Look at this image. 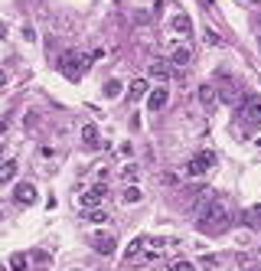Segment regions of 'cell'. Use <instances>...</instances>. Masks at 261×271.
<instances>
[{"label":"cell","mask_w":261,"mask_h":271,"mask_svg":"<svg viewBox=\"0 0 261 271\" xmlns=\"http://www.w3.org/2000/svg\"><path fill=\"white\" fill-rule=\"evenodd\" d=\"M199 229L209 232V236L226 232V229H229V212H226V206H219V203H203V209H199Z\"/></svg>","instance_id":"6da1fadb"},{"label":"cell","mask_w":261,"mask_h":271,"mask_svg":"<svg viewBox=\"0 0 261 271\" xmlns=\"http://www.w3.org/2000/svg\"><path fill=\"white\" fill-rule=\"evenodd\" d=\"M92 59H85V56H78L75 49H69V52H62V59H59V69H62V75L69 79V82H78L82 79V69L88 66Z\"/></svg>","instance_id":"7a4b0ae2"},{"label":"cell","mask_w":261,"mask_h":271,"mask_svg":"<svg viewBox=\"0 0 261 271\" xmlns=\"http://www.w3.org/2000/svg\"><path fill=\"white\" fill-rule=\"evenodd\" d=\"M215 164V153L212 150H203V153H196V157L186 164V177H203L206 170H209Z\"/></svg>","instance_id":"3957f363"},{"label":"cell","mask_w":261,"mask_h":271,"mask_svg":"<svg viewBox=\"0 0 261 271\" xmlns=\"http://www.w3.org/2000/svg\"><path fill=\"white\" fill-rule=\"evenodd\" d=\"M242 121H248V124L261 121V98H245V105H242Z\"/></svg>","instance_id":"277c9868"},{"label":"cell","mask_w":261,"mask_h":271,"mask_svg":"<svg viewBox=\"0 0 261 271\" xmlns=\"http://www.w3.org/2000/svg\"><path fill=\"white\" fill-rule=\"evenodd\" d=\"M13 203L33 206V203H36V186H33V183H16V189H13Z\"/></svg>","instance_id":"5b68a950"},{"label":"cell","mask_w":261,"mask_h":271,"mask_svg":"<svg viewBox=\"0 0 261 271\" xmlns=\"http://www.w3.org/2000/svg\"><path fill=\"white\" fill-rule=\"evenodd\" d=\"M167 98H170V95H167V88H164V85L154 88V92L147 95V111H154V114H157V111H164V108H167Z\"/></svg>","instance_id":"8992f818"},{"label":"cell","mask_w":261,"mask_h":271,"mask_svg":"<svg viewBox=\"0 0 261 271\" xmlns=\"http://www.w3.org/2000/svg\"><path fill=\"white\" fill-rule=\"evenodd\" d=\"M92 245H95L98 255H111V251L118 248V242H114V236H102V232H98V236H92Z\"/></svg>","instance_id":"52a82bcc"},{"label":"cell","mask_w":261,"mask_h":271,"mask_svg":"<svg viewBox=\"0 0 261 271\" xmlns=\"http://www.w3.org/2000/svg\"><path fill=\"white\" fill-rule=\"evenodd\" d=\"M105 196H108V189H105L102 183H98V186H92V189H88V193H82V200H78V203H82L85 209H92V206H98V203L105 200Z\"/></svg>","instance_id":"ba28073f"},{"label":"cell","mask_w":261,"mask_h":271,"mask_svg":"<svg viewBox=\"0 0 261 271\" xmlns=\"http://www.w3.org/2000/svg\"><path fill=\"white\" fill-rule=\"evenodd\" d=\"M82 144H85L88 150H95L98 144H102V134H98L95 124H85V128H82Z\"/></svg>","instance_id":"9c48e42d"},{"label":"cell","mask_w":261,"mask_h":271,"mask_svg":"<svg viewBox=\"0 0 261 271\" xmlns=\"http://www.w3.org/2000/svg\"><path fill=\"white\" fill-rule=\"evenodd\" d=\"M245 225L255 229V232H261V206H248L245 209Z\"/></svg>","instance_id":"30bf717a"},{"label":"cell","mask_w":261,"mask_h":271,"mask_svg":"<svg viewBox=\"0 0 261 271\" xmlns=\"http://www.w3.org/2000/svg\"><path fill=\"white\" fill-rule=\"evenodd\" d=\"M190 59H193L190 46H173V52H170V62H173V66H186Z\"/></svg>","instance_id":"8fae6325"},{"label":"cell","mask_w":261,"mask_h":271,"mask_svg":"<svg viewBox=\"0 0 261 271\" xmlns=\"http://www.w3.org/2000/svg\"><path fill=\"white\" fill-rule=\"evenodd\" d=\"M173 30L183 33V36H190V33H193V20H190L186 13H176V16H173Z\"/></svg>","instance_id":"7c38bea8"},{"label":"cell","mask_w":261,"mask_h":271,"mask_svg":"<svg viewBox=\"0 0 261 271\" xmlns=\"http://www.w3.org/2000/svg\"><path fill=\"white\" fill-rule=\"evenodd\" d=\"M16 160H4V164H0V183H10V180L16 177Z\"/></svg>","instance_id":"4fadbf2b"},{"label":"cell","mask_w":261,"mask_h":271,"mask_svg":"<svg viewBox=\"0 0 261 271\" xmlns=\"http://www.w3.org/2000/svg\"><path fill=\"white\" fill-rule=\"evenodd\" d=\"M144 245H147V239H144V236H137V239H134L131 245H128V251H124V258H128V261H134V258H137L140 251H144Z\"/></svg>","instance_id":"5bb4252c"},{"label":"cell","mask_w":261,"mask_h":271,"mask_svg":"<svg viewBox=\"0 0 261 271\" xmlns=\"http://www.w3.org/2000/svg\"><path fill=\"white\" fill-rule=\"evenodd\" d=\"M82 219H85V222H108V212H105V209H98V206H92V209H85V212H82Z\"/></svg>","instance_id":"9a60e30c"},{"label":"cell","mask_w":261,"mask_h":271,"mask_svg":"<svg viewBox=\"0 0 261 271\" xmlns=\"http://www.w3.org/2000/svg\"><path fill=\"white\" fill-rule=\"evenodd\" d=\"M150 75L164 82V79H170V66H167V62H150Z\"/></svg>","instance_id":"2e32d148"},{"label":"cell","mask_w":261,"mask_h":271,"mask_svg":"<svg viewBox=\"0 0 261 271\" xmlns=\"http://www.w3.org/2000/svg\"><path fill=\"white\" fill-rule=\"evenodd\" d=\"M124 92V85L118 82V79H108V82H105V98H118Z\"/></svg>","instance_id":"e0dca14e"},{"label":"cell","mask_w":261,"mask_h":271,"mask_svg":"<svg viewBox=\"0 0 261 271\" xmlns=\"http://www.w3.org/2000/svg\"><path fill=\"white\" fill-rule=\"evenodd\" d=\"M128 95L131 98H144V95H147V82H144V79H134L131 88H128Z\"/></svg>","instance_id":"ac0fdd59"},{"label":"cell","mask_w":261,"mask_h":271,"mask_svg":"<svg viewBox=\"0 0 261 271\" xmlns=\"http://www.w3.org/2000/svg\"><path fill=\"white\" fill-rule=\"evenodd\" d=\"M140 200H144V193H140L137 186H128V189H124V203H128V206H134V203H140Z\"/></svg>","instance_id":"d6986e66"},{"label":"cell","mask_w":261,"mask_h":271,"mask_svg":"<svg viewBox=\"0 0 261 271\" xmlns=\"http://www.w3.org/2000/svg\"><path fill=\"white\" fill-rule=\"evenodd\" d=\"M199 102H203L206 108L215 102V88H212V85H203V88H199Z\"/></svg>","instance_id":"ffe728a7"},{"label":"cell","mask_w":261,"mask_h":271,"mask_svg":"<svg viewBox=\"0 0 261 271\" xmlns=\"http://www.w3.org/2000/svg\"><path fill=\"white\" fill-rule=\"evenodd\" d=\"M10 268H13V271H26V255H20V251H16V255L10 258Z\"/></svg>","instance_id":"44dd1931"},{"label":"cell","mask_w":261,"mask_h":271,"mask_svg":"<svg viewBox=\"0 0 261 271\" xmlns=\"http://www.w3.org/2000/svg\"><path fill=\"white\" fill-rule=\"evenodd\" d=\"M199 265H203L206 271H212L215 265H219V261H215V255H203V258H199Z\"/></svg>","instance_id":"7402d4cb"},{"label":"cell","mask_w":261,"mask_h":271,"mask_svg":"<svg viewBox=\"0 0 261 271\" xmlns=\"http://www.w3.org/2000/svg\"><path fill=\"white\" fill-rule=\"evenodd\" d=\"M121 177H124V180H128V183H131V180L137 177V167H134V164H131V167H124V170H121Z\"/></svg>","instance_id":"603a6c76"},{"label":"cell","mask_w":261,"mask_h":271,"mask_svg":"<svg viewBox=\"0 0 261 271\" xmlns=\"http://www.w3.org/2000/svg\"><path fill=\"white\" fill-rule=\"evenodd\" d=\"M206 43H212V46H219V43H222V40H219V33H212V30H206Z\"/></svg>","instance_id":"cb8c5ba5"},{"label":"cell","mask_w":261,"mask_h":271,"mask_svg":"<svg viewBox=\"0 0 261 271\" xmlns=\"http://www.w3.org/2000/svg\"><path fill=\"white\" fill-rule=\"evenodd\" d=\"M173 271H196V268L190 265V261H176V265H173Z\"/></svg>","instance_id":"d4e9b609"},{"label":"cell","mask_w":261,"mask_h":271,"mask_svg":"<svg viewBox=\"0 0 261 271\" xmlns=\"http://www.w3.org/2000/svg\"><path fill=\"white\" fill-rule=\"evenodd\" d=\"M4 85H7V72L0 69V88H4Z\"/></svg>","instance_id":"484cf974"},{"label":"cell","mask_w":261,"mask_h":271,"mask_svg":"<svg viewBox=\"0 0 261 271\" xmlns=\"http://www.w3.org/2000/svg\"><path fill=\"white\" fill-rule=\"evenodd\" d=\"M4 131H7V121H4V118H0V138H4Z\"/></svg>","instance_id":"4316f807"},{"label":"cell","mask_w":261,"mask_h":271,"mask_svg":"<svg viewBox=\"0 0 261 271\" xmlns=\"http://www.w3.org/2000/svg\"><path fill=\"white\" fill-rule=\"evenodd\" d=\"M4 33H7V26H4V23H0V36H4Z\"/></svg>","instance_id":"83f0119b"},{"label":"cell","mask_w":261,"mask_h":271,"mask_svg":"<svg viewBox=\"0 0 261 271\" xmlns=\"http://www.w3.org/2000/svg\"><path fill=\"white\" fill-rule=\"evenodd\" d=\"M255 144H258V147H261V134H258V141H255Z\"/></svg>","instance_id":"f1b7e54d"},{"label":"cell","mask_w":261,"mask_h":271,"mask_svg":"<svg viewBox=\"0 0 261 271\" xmlns=\"http://www.w3.org/2000/svg\"><path fill=\"white\" fill-rule=\"evenodd\" d=\"M251 4H261V0H251Z\"/></svg>","instance_id":"f546056e"},{"label":"cell","mask_w":261,"mask_h":271,"mask_svg":"<svg viewBox=\"0 0 261 271\" xmlns=\"http://www.w3.org/2000/svg\"><path fill=\"white\" fill-rule=\"evenodd\" d=\"M0 271H7V268H4V265H0Z\"/></svg>","instance_id":"4dcf8cb0"}]
</instances>
